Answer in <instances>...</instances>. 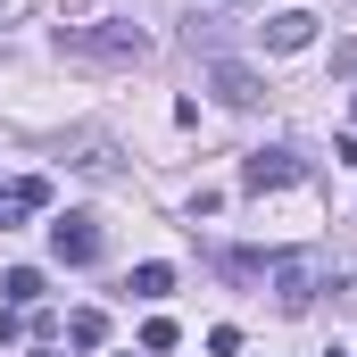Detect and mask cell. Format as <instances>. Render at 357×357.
<instances>
[{
	"mask_svg": "<svg viewBox=\"0 0 357 357\" xmlns=\"http://www.w3.org/2000/svg\"><path fill=\"white\" fill-rule=\"evenodd\" d=\"M59 59H84V67H142V59H150V25H133V17L59 25Z\"/></svg>",
	"mask_w": 357,
	"mask_h": 357,
	"instance_id": "cell-1",
	"label": "cell"
},
{
	"mask_svg": "<svg viewBox=\"0 0 357 357\" xmlns=\"http://www.w3.org/2000/svg\"><path fill=\"white\" fill-rule=\"evenodd\" d=\"M316 258H307V250H274L266 258V291H274V307H282V316H299V307H307V299H316Z\"/></svg>",
	"mask_w": 357,
	"mask_h": 357,
	"instance_id": "cell-2",
	"label": "cell"
},
{
	"mask_svg": "<svg viewBox=\"0 0 357 357\" xmlns=\"http://www.w3.org/2000/svg\"><path fill=\"white\" fill-rule=\"evenodd\" d=\"M42 208H50V175H8L0 183V233L25 225V216H42Z\"/></svg>",
	"mask_w": 357,
	"mask_h": 357,
	"instance_id": "cell-3",
	"label": "cell"
},
{
	"mask_svg": "<svg viewBox=\"0 0 357 357\" xmlns=\"http://www.w3.org/2000/svg\"><path fill=\"white\" fill-rule=\"evenodd\" d=\"M50 258H59V266H91V258H100V225H91V216H59V225H50Z\"/></svg>",
	"mask_w": 357,
	"mask_h": 357,
	"instance_id": "cell-4",
	"label": "cell"
},
{
	"mask_svg": "<svg viewBox=\"0 0 357 357\" xmlns=\"http://www.w3.org/2000/svg\"><path fill=\"white\" fill-rule=\"evenodd\" d=\"M208 84H216L225 108H258V100H266V75H250L241 59H216V67H208Z\"/></svg>",
	"mask_w": 357,
	"mask_h": 357,
	"instance_id": "cell-5",
	"label": "cell"
},
{
	"mask_svg": "<svg viewBox=\"0 0 357 357\" xmlns=\"http://www.w3.org/2000/svg\"><path fill=\"white\" fill-rule=\"evenodd\" d=\"M282 183H299V158H291V150H250L241 191H282Z\"/></svg>",
	"mask_w": 357,
	"mask_h": 357,
	"instance_id": "cell-6",
	"label": "cell"
},
{
	"mask_svg": "<svg viewBox=\"0 0 357 357\" xmlns=\"http://www.w3.org/2000/svg\"><path fill=\"white\" fill-rule=\"evenodd\" d=\"M67 167H75V175H91V183H108V175H116L108 133H67Z\"/></svg>",
	"mask_w": 357,
	"mask_h": 357,
	"instance_id": "cell-7",
	"label": "cell"
},
{
	"mask_svg": "<svg viewBox=\"0 0 357 357\" xmlns=\"http://www.w3.org/2000/svg\"><path fill=\"white\" fill-rule=\"evenodd\" d=\"M307 42H316V17H307V8H282L266 25V50H307Z\"/></svg>",
	"mask_w": 357,
	"mask_h": 357,
	"instance_id": "cell-8",
	"label": "cell"
},
{
	"mask_svg": "<svg viewBox=\"0 0 357 357\" xmlns=\"http://www.w3.org/2000/svg\"><path fill=\"white\" fill-rule=\"evenodd\" d=\"M0 291H8V307H33V299H42V266H8Z\"/></svg>",
	"mask_w": 357,
	"mask_h": 357,
	"instance_id": "cell-9",
	"label": "cell"
},
{
	"mask_svg": "<svg viewBox=\"0 0 357 357\" xmlns=\"http://www.w3.org/2000/svg\"><path fill=\"white\" fill-rule=\"evenodd\" d=\"M125 291H133V299H167V291H175V266H158V258H150V266H133Z\"/></svg>",
	"mask_w": 357,
	"mask_h": 357,
	"instance_id": "cell-10",
	"label": "cell"
},
{
	"mask_svg": "<svg viewBox=\"0 0 357 357\" xmlns=\"http://www.w3.org/2000/svg\"><path fill=\"white\" fill-rule=\"evenodd\" d=\"M67 341H75V349H100V341H108V316H100V307H75V316H67Z\"/></svg>",
	"mask_w": 357,
	"mask_h": 357,
	"instance_id": "cell-11",
	"label": "cell"
},
{
	"mask_svg": "<svg viewBox=\"0 0 357 357\" xmlns=\"http://www.w3.org/2000/svg\"><path fill=\"white\" fill-rule=\"evenodd\" d=\"M25 17H33V0H0V33H8V25H25Z\"/></svg>",
	"mask_w": 357,
	"mask_h": 357,
	"instance_id": "cell-12",
	"label": "cell"
},
{
	"mask_svg": "<svg viewBox=\"0 0 357 357\" xmlns=\"http://www.w3.org/2000/svg\"><path fill=\"white\" fill-rule=\"evenodd\" d=\"M333 75H357V42H341V50H333Z\"/></svg>",
	"mask_w": 357,
	"mask_h": 357,
	"instance_id": "cell-13",
	"label": "cell"
},
{
	"mask_svg": "<svg viewBox=\"0 0 357 357\" xmlns=\"http://www.w3.org/2000/svg\"><path fill=\"white\" fill-rule=\"evenodd\" d=\"M333 158H341V167H357V133H341V150H333Z\"/></svg>",
	"mask_w": 357,
	"mask_h": 357,
	"instance_id": "cell-14",
	"label": "cell"
},
{
	"mask_svg": "<svg viewBox=\"0 0 357 357\" xmlns=\"http://www.w3.org/2000/svg\"><path fill=\"white\" fill-rule=\"evenodd\" d=\"M216 8H250V0H216Z\"/></svg>",
	"mask_w": 357,
	"mask_h": 357,
	"instance_id": "cell-15",
	"label": "cell"
},
{
	"mask_svg": "<svg viewBox=\"0 0 357 357\" xmlns=\"http://www.w3.org/2000/svg\"><path fill=\"white\" fill-rule=\"evenodd\" d=\"M42 357H50V349H42Z\"/></svg>",
	"mask_w": 357,
	"mask_h": 357,
	"instance_id": "cell-16",
	"label": "cell"
}]
</instances>
